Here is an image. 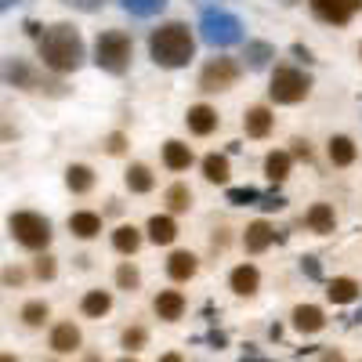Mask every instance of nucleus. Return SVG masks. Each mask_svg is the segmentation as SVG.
Wrapping results in <instances>:
<instances>
[{
    "mask_svg": "<svg viewBox=\"0 0 362 362\" xmlns=\"http://www.w3.org/2000/svg\"><path fill=\"white\" fill-rule=\"evenodd\" d=\"M192 148L185 145V141H177V138H170V141H163V167L167 170H189L192 167Z\"/></svg>",
    "mask_w": 362,
    "mask_h": 362,
    "instance_id": "16",
    "label": "nucleus"
},
{
    "mask_svg": "<svg viewBox=\"0 0 362 362\" xmlns=\"http://www.w3.org/2000/svg\"><path fill=\"white\" fill-rule=\"evenodd\" d=\"M15 4H22V0H0V8H4V11H8V8H15Z\"/></svg>",
    "mask_w": 362,
    "mask_h": 362,
    "instance_id": "47",
    "label": "nucleus"
},
{
    "mask_svg": "<svg viewBox=\"0 0 362 362\" xmlns=\"http://www.w3.org/2000/svg\"><path fill=\"white\" fill-rule=\"evenodd\" d=\"M239 80V66L235 58H210V62L199 69V90L214 95V90H228Z\"/></svg>",
    "mask_w": 362,
    "mask_h": 362,
    "instance_id": "7",
    "label": "nucleus"
},
{
    "mask_svg": "<svg viewBox=\"0 0 362 362\" xmlns=\"http://www.w3.org/2000/svg\"><path fill=\"white\" fill-rule=\"evenodd\" d=\"M185 124H189V131L192 134H199V138H206V134H214L218 131V109L214 105H189V112H185Z\"/></svg>",
    "mask_w": 362,
    "mask_h": 362,
    "instance_id": "9",
    "label": "nucleus"
},
{
    "mask_svg": "<svg viewBox=\"0 0 362 362\" xmlns=\"http://www.w3.org/2000/svg\"><path fill=\"white\" fill-rule=\"evenodd\" d=\"M160 362H185V358H181L177 351H167V355H160Z\"/></svg>",
    "mask_w": 362,
    "mask_h": 362,
    "instance_id": "46",
    "label": "nucleus"
},
{
    "mask_svg": "<svg viewBox=\"0 0 362 362\" xmlns=\"http://www.w3.org/2000/svg\"><path fill=\"white\" fill-rule=\"evenodd\" d=\"M8 232L25 250H47V243H51V221L44 214H37V210H15L8 218Z\"/></svg>",
    "mask_w": 362,
    "mask_h": 362,
    "instance_id": "6",
    "label": "nucleus"
},
{
    "mask_svg": "<svg viewBox=\"0 0 362 362\" xmlns=\"http://www.w3.org/2000/svg\"><path fill=\"white\" fill-rule=\"evenodd\" d=\"M4 362H18V358H15V355H4Z\"/></svg>",
    "mask_w": 362,
    "mask_h": 362,
    "instance_id": "49",
    "label": "nucleus"
},
{
    "mask_svg": "<svg viewBox=\"0 0 362 362\" xmlns=\"http://www.w3.org/2000/svg\"><path fill=\"white\" fill-rule=\"evenodd\" d=\"M196 268H199V261H196L192 250H174V254L167 257V276H170L174 283H189V279L196 276Z\"/></svg>",
    "mask_w": 362,
    "mask_h": 362,
    "instance_id": "13",
    "label": "nucleus"
},
{
    "mask_svg": "<svg viewBox=\"0 0 362 362\" xmlns=\"http://www.w3.org/2000/svg\"><path fill=\"white\" fill-rule=\"evenodd\" d=\"M54 272H58V268H54V257L40 254V257L33 261V276H37V279H54Z\"/></svg>",
    "mask_w": 362,
    "mask_h": 362,
    "instance_id": "37",
    "label": "nucleus"
},
{
    "mask_svg": "<svg viewBox=\"0 0 362 362\" xmlns=\"http://www.w3.org/2000/svg\"><path fill=\"white\" fill-rule=\"evenodd\" d=\"M163 199H167V206L174 210V214H181V210L192 206V189L185 185V181H174V185L163 192Z\"/></svg>",
    "mask_w": 362,
    "mask_h": 362,
    "instance_id": "31",
    "label": "nucleus"
},
{
    "mask_svg": "<svg viewBox=\"0 0 362 362\" xmlns=\"http://www.w3.org/2000/svg\"><path fill=\"white\" fill-rule=\"evenodd\" d=\"M22 279H25L22 268H8V272H4V283H8V286H15V283H22Z\"/></svg>",
    "mask_w": 362,
    "mask_h": 362,
    "instance_id": "44",
    "label": "nucleus"
},
{
    "mask_svg": "<svg viewBox=\"0 0 362 362\" xmlns=\"http://www.w3.org/2000/svg\"><path fill=\"white\" fill-rule=\"evenodd\" d=\"M358 293H362V286L348 276H337V279L326 283V297L334 300V305H351V300H358Z\"/></svg>",
    "mask_w": 362,
    "mask_h": 362,
    "instance_id": "21",
    "label": "nucleus"
},
{
    "mask_svg": "<svg viewBox=\"0 0 362 362\" xmlns=\"http://www.w3.org/2000/svg\"><path fill=\"white\" fill-rule=\"evenodd\" d=\"M283 4H293V0H283Z\"/></svg>",
    "mask_w": 362,
    "mask_h": 362,
    "instance_id": "51",
    "label": "nucleus"
},
{
    "mask_svg": "<svg viewBox=\"0 0 362 362\" xmlns=\"http://www.w3.org/2000/svg\"><path fill=\"white\" fill-rule=\"evenodd\" d=\"M192 54H196V40H192V29L185 22H163L148 33V58L163 69L189 66Z\"/></svg>",
    "mask_w": 362,
    "mask_h": 362,
    "instance_id": "2",
    "label": "nucleus"
},
{
    "mask_svg": "<svg viewBox=\"0 0 362 362\" xmlns=\"http://www.w3.org/2000/svg\"><path fill=\"white\" fill-rule=\"evenodd\" d=\"M290 145H293V148H290V156H300V160H312V145H308L305 138H293Z\"/></svg>",
    "mask_w": 362,
    "mask_h": 362,
    "instance_id": "41",
    "label": "nucleus"
},
{
    "mask_svg": "<svg viewBox=\"0 0 362 362\" xmlns=\"http://www.w3.org/2000/svg\"><path fill=\"white\" fill-rule=\"evenodd\" d=\"M272 243H276V228H272L268 221H254V225H247V232H243V247H247V254H264Z\"/></svg>",
    "mask_w": 362,
    "mask_h": 362,
    "instance_id": "12",
    "label": "nucleus"
},
{
    "mask_svg": "<svg viewBox=\"0 0 362 362\" xmlns=\"http://www.w3.org/2000/svg\"><path fill=\"white\" fill-rule=\"evenodd\" d=\"M119 362H138V358H131V355H127V358H119Z\"/></svg>",
    "mask_w": 362,
    "mask_h": 362,
    "instance_id": "50",
    "label": "nucleus"
},
{
    "mask_svg": "<svg viewBox=\"0 0 362 362\" xmlns=\"http://www.w3.org/2000/svg\"><path fill=\"white\" fill-rule=\"evenodd\" d=\"M37 51H40V62L51 73H58V76L76 73L83 66V37H80V29L69 25V22L47 25V33L37 40Z\"/></svg>",
    "mask_w": 362,
    "mask_h": 362,
    "instance_id": "1",
    "label": "nucleus"
},
{
    "mask_svg": "<svg viewBox=\"0 0 362 362\" xmlns=\"http://www.w3.org/2000/svg\"><path fill=\"white\" fill-rule=\"evenodd\" d=\"M112 247H116L119 254H134V250L141 247V232H138L134 225H119V228L112 232Z\"/></svg>",
    "mask_w": 362,
    "mask_h": 362,
    "instance_id": "30",
    "label": "nucleus"
},
{
    "mask_svg": "<svg viewBox=\"0 0 362 362\" xmlns=\"http://www.w3.org/2000/svg\"><path fill=\"white\" fill-rule=\"evenodd\" d=\"M145 232H148V239H153L156 247H167V243H174V239H177V225H174L170 214H153V218H148V225H145Z\"/></svg>",
    "mask_w": 362,
    "mask_h": 362,
    "instance_id": "17",
    "label": "nucleus"
},
{
    "mask_svg": "<svg viewBox=\"0 0 362 362\" xmlns=\"http://www.w3.org/2000/svg\"><path fill=\"white\" fill-rule=\"evenodd\" d=\"M300 272H305L308 279H315V283L322 279V268H319V257H312V254H308V257H300Z\"/></svg>",
    "mask_w": 362,
    "mask_h": 362,
    "instance_id": "39",
    "label": "nucleus"
},
{
    "mask_svg": "<svg viewBox=\"0 0 362 362\" xmlns=\"http://www.w3.org/2000/svg\"><path fill=\"white\" fill-rule=\"evenodd\" d=\"M326 153H329V163H334V167H351L358 148H355V141L348 134H334L329 145H326Z\"/></svg>",
    "mask_w": 362,
    "mask_h": 362,
    "instance_id": "20",
    "label": "nucleus"
},
{
    "mask_svg": "<svg viewBox=\"0 0 362 362\" xmlns=\"http://www.w3.org/2000/svg\"><path fill=\"white\" fill-rule=\"evenodd\" d=\"M109 308H112V293L109 290H87L83 300H80V312L87 319H102V315H109Z\"/></svg>",
    "mask_w": 362,
    "mask_h": 362,
    "instance_id": "23",
    "label": "nucleus"
},
{
    "mask_svg": "<svg viewBox=\"0 0 362 362\" xmlns=\"http://www.w3.org/2000/svg\"><path fill=\"white\" fill-rule=\"evenodd\" d=\"M66 4H73L76 11H98L105 0H66Z\"/></svg>",
    "mask_w": 362,
    "mask_h": 362,
    "instance_id": "42",
    "label": "nucleus"
},
{
    "mask_svg": "<svg viewBox=\"0 0 362 362\" xmlns=\"http://www.w3.org/2000/svg\"><path fill=\"white\" fill-rule=\"evenodd\" d=\"M131 58H134V44H131L127 33H119V29H105V33H98V40H95L98 69H105L112 76H124L131 69Z\"/></svg>",
    "mask_w": 362,
    "mask_h": 362,
    "instance_id": "3",
    "label": "nucleus"
},
{
    "mask_svg": "<svg viewBox=\"0 0 362 362\" xmlns=\"http://www.w3.org/2000/svg\"><path fill=\"white\" fill-rule=\"evenodd\" d=\"M138 283H141V272L131 261H124V264L116 268V286L119 290H138Z\"/></svg>",
    "mask_w": 362,
    "mask_h": 362,
    "instance_id": "34",
    "label": "nucleus"
},
{
    "mask_svg": "<svg viewBox=\"0 0 362 362\" xmlns=\"http://www.w3.org/2000/svg\"><path fill=\"white\" fill-rule=\"evenodd\" d=\"M272 124H276V116H272L268 105H250V109L243 112L247 138H268V134H272Z\"/></svg>",
    "mask_w": 362,
    "mask_h": 362,
    "instance_id": "11",
    "label": "nucleus"
},
{
    "mask_svg": "<svg viewBox=\"0 0 362 362\" xmlns=\"http://www.w3.org/2000/svg\"><path fill=\"white\" fill-rule=\"evenodd\" d=\"M322 362H344L341 351H322Z\"/></svg>",
    "mask_w": 362,
    "mask_h": 362,
    "instance_id": "45",
    "label": "nucleus"
},
{
    "mask_svg": "<svg viewBox=\"0 0 362 362\" xmlns=\"http://www.w3.org/2000/svg\"><path fill=\"white\" fill-rule=\"evenodd\" d=\"M312 95V76L305 69H293V66H279L268 80V98L276 105H297Z\"/></svg>",
    "mask_w": 362,
    "mask_h": 362,
    "instance_id": "4",
    "label": "nucleus"
},
{
    "mask_svg": "<svg viewBox=\"0 0 362 362\" xmlns=\"http://www.w3.org/2000/svg\"><path fill=\"white\" fill-rule=\"evenodd\" d=\"M308 4H312L315 18H322L329 25H348L358 15L362 0H308Z\"/></svg>",
    "mask_w": 362,
    "mask_h": 362,
    "instance_id": "8",
    "label": "nucleus"
},
{
    "mask_svg": "<svg viewBox=\"0 0 362 362\" xmlns=\"http://www.w3.org/2000/svg\"><path fill=\"white\" fill-rule=\"evenodd\" d=\"M69 232L76 239H95L102 232V218L95 210H76V214H69Z\"/></svg>",
    "mask_w": 362,
    "mask_h": 362,
    "instance_id": "18",
    "label": "nucleus"
},
{
    "mask_svg": "<svg viewBox=\"0 0 362 362\" xmlns=\"http://www.w3.org/2000/svg\"><path fill=\"white\" fill-rule=\"evenodd\" d=\"M257 206H261V210H283V206H286V199H283L279 192H264Z\"/></svg>",
    "mask_w": 362,
    "mask_h": 362,
    "instance_id": "40",
    "label": "nucleus"
},
{
    "mask_svg": "<svg viewBox=\"0 0 362 362\" xmlns=\"http://www.w3.org/2000/svg\"><path fill=\"white\" fill-rule=\"evenodd\" d=\"M203 177L210 181V185H225L228 181V156H221V153L203 156Z\"/></svg>",
    "mask_w": 362,
    "mask_h": 362,
    "instance_id": "29",
    "label": "nucleus"
},
{
    "mask_svg": "<svg viewBox=\"0 0 362 362\" xmlns=\"http://www.w3.org/2000/svg\"><path fill=\"white\" fill-rule=\"evenodd\" d=\"M199 37L210 44V47H232L243 40V22H239L232 11H221V8H206L199 15Z\"/></svg>",
    "mask_w": 362,
    "mask_h": 362,
    "instance_id": "5",
    "label": "nucleus"
},
{
    "mask_svg": "<svg viewBox=\"0 0 362 362\" xmlns=\"http://www.w3.org/2000/svg\"><path fill=\"white\" fill-rule=\"evenodd\" d=\"M228 286H232V293H239V297H254L257 286H261V272H257L250 261H247V264H235L232 276H228Z\"/></svg>",
    "mask_w": 362,
    "mask_h": 362,
    "instance_id": "10",
    "label": "nucleus"
},
{
    "mask_svg": "<svg viewBox=\"0 0 362 362\" xmlns=\"http://www.w3.org/2000/svg\"><path fill=\"white\" fill-rule=\"evenodd\" d=\"M124 181H127V189L131 192H153V185H156V177H153V170H148L145 163H131L127 167V174H124Z\"/></svg>",
    "mask_w": 362,
    "mask_h": 362,
    "instance_id": "26",
    "label": "nucleus"
},
{
    "mask_svg": "<svg viewBox=\"0 0 362 362\" xmlns=\"http://www.w3.org/2000/svg\"><path fill=\"white\" fill-rule=\"evenodd\" d=\"M44 319H47L44 300H29V305H22V322L25 326H44Z\"/></svg>",
    "mask_w": 362,
    "mask_h": 362,
    "instance_id": "35",
    "label": "nucleus"
},
{
    "mask_svg": "<svg viewBox=\"0 0 362 362\" xmlns=\"http://www.w3.org/2000/svg\"><path fill=\"white\" fill-rule=\"evenodd\" d=\"M264 177L272 181V185H279V181H286L290 177V153H268L264 156Z\"/></svg>",
    "mask_w": 362,
    "mask_h": 362,
    "instance_id": "27",
    "label": "nucleus"
},
{
    "mask_svg": "<svg viewBox=\"0 0 362 362\" xmlns=\"http://www.w3.org/2000/svg\"><path fill=\"white\" fill-rule=\"evenodd\" d=\"M90 185H95V170H90L87 163H69L66 167V189L69 192L83 196V192H90Z\"/></svg>",
    "mask_w": 362,
    "mask_h": 362,
    "instance_id": "24",
    "label": "nucleus"
},
{
    "mask_svg": "<svg viewBox=\"0 0 362 362\" xmlns=\"http://www.w3.org/2000/svg\"><path fill=\"white\" fill-rule=\"evenodd\" d=\"M83 362H102V355H87Z\"/></svg>",
    "mask_w": 362,
    "mask_h": 362,
    "instance_id": "48",
    "label": "nucleus"
},
{
    "mask_svg": "<svg viewBox=\"0 0 362 362\" xmlns=\"http://www.w3.org/2000/svg\"><path fill=\"white\" fill-rule=\"evenodd\" d=\"M290 51H293V58H300V62H305V66H312V62H315V58H312V51H308L305 44H293Z\"/></svg>",
    "mask_w": 362,
    "mask_h": 362,
    "instance_id": "43",
    "label": "nucleus"
},
{
    "mask_svg": "<svg viewBox=\"0 0 362 362\" xmlns=\"http://www.w3.org/2000/svg\"><path fill=\"white\" fill-rule=\"evenodd\" d=\"M290 319H293V329H300V334H319L326 326V315L319 305H297Z\"/></svg>",
    "mask_w": 362,
    "mask_h": 362,
    "instance_id": "15",
    "label": "nucleus"
},
{
    "mask_svg": "<svg viewBox=\"0 0 362 362\" xmlns=\"http://www.w3.org/2000/svg\"><path fill=\"white\" fill-rule=\"evenodd\" d=\"M358 319H362V315H358Z\"/></svg>",
    "mask_w": 362,
    "mask_h": 362,
    "instance_id": "52",
    "label": "nucleus"
},
{
    "mask_svg": "<svg viewBox=\"0 0 362 362\" xmlns=\"http://www.w3.org/2000/svg\"><path fill=\"white\" fill-rule=\"evenodd\" d=\"M145 341H148V334H145L141 326H127V329H124V337H119V344H124L127 351H141Z\"/></svg>",
    "mask_w": 362,
    "mask_h": 362,
    "instance_id": "36",
    "label": "nucleus"
},
{
    "mask_svg": "<svg viewBox=\"0 0 362 362\" xmlns=\"http://www.w3.org/2000/svg\"><path fill=\"white\" fill-rule=\"evenodd\" d=\"M76 348H80V329H76L73 322H58V326L51 329V351L69 355V351H76Z\"/></svg>",
    "mask_w": 362,
    "mask_h": 362,
    "instance_id": "19",
    "label": "nucleus"
},
{
    "mask_svg": "<svg viewBox=\"0 0 362 362\" xmlns=\"http://www.w3.org/2000/svg\"><path fill=\"white\" fill-rule=\"evenodd\" d=\"M119 8L138 15V18H148V15H160L167 8V0H119Z\"/></svg>",
    "mask_w": 362,
    "mask_h": 362,
    "instance_id": "32",
    "label": "nucleus"
},
{
    "mask_svg": "<svg viewBox=\"0 0 362 362\" xmlns=\"http://www.w3.org/2000/svg\"><path fill=\"white\" fill-rule=\"evenodd\" d=\"M305 225L312 232H319V235H329V232H334V225H337L334 206H329V203H312V210L305 214Z\"/></svg>",
    "mask_w": 362,
    "mask_h": 362,
    "instance_id": "22",
    "label": "nucleus"
},
{
    "mask_svg": "<svg viewBox=\"0 0 362 362\" xmlns=\"http://www.w3.org/2000/svg\"><path fill=\"white\" fill-rule=\"evenodd\" d=\"M4 80L11 87H37V73L29 69L22 58H8V62H4Z\"/></svg>",
    "mask_w": 362,
    "mask_h": 362,
    "instance_id": "25",
    "label": "nucleus"
},
{
    "mask_svg": "<svg viewBox=\"0 0 362 362\" xmlns=\"http://www.w3.org/2000/svg\"><path fill=\"white\" fill-rule=\"evenodd\" d=\"M153 308L163 322H177L181 315H185V297H181L177 290H160L156 300H153Z\"/></svg>",
    "mask_w": 362,
    "mask_h": 362,
    "instance_id": "14",
    "label": "nucleus"
},
{
    "mask_svg": "<svg viewBox=\"0 0 362 362\" xmlns=\"http://www.w3.org/2000/svg\"><path fill=\"white\" fill-rule=\"evenodd\" d=\"M261 196H264V192H257V189H250V185H243V189H228V192H225V199H228L232 206H257Z\"/></svg>",
    "mask_w": 362,
    "mask_h": 362,
    "instance_id": "33",
    "label": "nucleus"
},
{
    "mask_svg": "<svg viewBox=\"0 0 362 362\" xmlns=\"http://www.w3.org/2000/svg\"><path fill=\"white\" fill-rule=\"evenodd\" d=\"M124 148H127V134L112 131V134L105 138V153H109V156H124Z\"/></svg>",
    "mask_w": 362,
    "mask_h": 362,
    "instance_id": "38",
    "label": "nucleus"
},
{
    "mask_svg": "<svg viewBox=\"0 0 362 362\" xmlns=\"http://www.w3.org/2000/svg\"><path fill=\"white\" fill-rule=\"evenodd\" d=\"M243 58H247V69H268V62L276 58V47L264 44V40H250Z\"/></svg>",
    "mask_w": 362,
    "mask_h": 362,
    "instance_id": "28",
    "label": "nucleus"
}]
</instances>
